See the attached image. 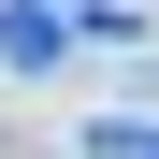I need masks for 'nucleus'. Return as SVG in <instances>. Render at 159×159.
Wrapping results in <instances>:
<instances>
[{
	"label": "nucleus",
	"instance_id": "f257e3e1",
	"mask_svg": "<svg viewBox=\"0 0 159 159\" xmlns=\"http://www.w3.org/2000/svg\"><path fill=\"white\" fill-rule=\"evenodd\" d=\"M0 58H15V72H58V58H72L58 0H0Z\"/></svg>",
	"mask_w": 159,
	"mask_h": 159
},
{
	"label": "nucleus",
	"instance_id": "f03ea898",
	"mask_svg": "<svg viewBox=\"0 0 159 159\" xmlns=\"http://www.w3.org/2000/svg\"><path fill=\"white\" fill-rule=\"evenodd\" d=\"M87 159H159V130H145V116H101V130H87Z\"/></svg>",
	"mask_w": 159,
	"mask_h": 159
}]
</instances>
